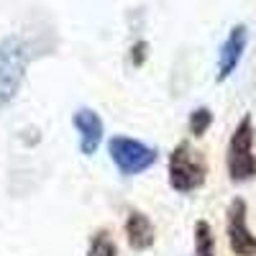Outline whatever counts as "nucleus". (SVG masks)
Instances as JSON below:
<instances>
[{
    "label": "nucleus",
    "mask_w": 256,
    "mask_h": 256,
    "mask_svg": "<svg viewBox=\"0 0 256 256\" xmlns=\"http://www.w3.org/2000/svg\"><path fill=\"white\" fill-rule=\"evenodd\" d=\"M31 56L34 49L24 36L10 34L0 38V110L16 100L31 64Z\"/></svg>",
    "instance_id": "nucleus-1"
},
{
    "label": "nucleus",
    "mask_w": 256,
    "mask_h": 256,
    "mask_svg": "<svg viewBox=\"0 0 256 256\" xmlns=\"http://www.w3.org/2000/svg\"><path fill=\"white\" fill-rule=\"evenodd\" d=\"M226 169L230 182L246 184L256 180V126L251 113H246L228 138L226 148Z\"/></svg>",
    "instance_id": "nucleus-2"
},
{
    "label": "nucleus",
    "mask_w": 256,
    "mask_h": 256,
    "mask_svg": "<svg viewBox=\"0 0 256 256\" xmlns=\"http://www.w3.org/2000/svg\"><path fill=\"white\" fill-rule=\"evenodd\" d=\"M166 177L169 187L180 195H190L198 192L208 182V159L200 148H195L190 141H180L172 154H169L166 164Z\"/></svg>",
    "instance_id": "nucleus-3"
},
{
    "label": "nucleus",
    "mask_w": 256,
    "mask_h": 256,
    "mask_svg": "<svg viewBox=\"0 0 256 256\" xmlns=\"http://www.w3.org/2000/svg\"><path fill=\"white\" fill-rule=\"evenodd\" d=\"M108 156L116 164V169L126 177H136L146 169H152L159 159L156 146H148L131 136H113L108 138Z\"/></svg>",
    "instance_id": "nucleus-4"
},
{
    "label": "nucleus",
    "mask_w": 256,
    "mask_h": 256,
    "mask_svg": "<svg viewBox=\"0 0 256 256\" xmlns=\"http://www.w3.org/2000/svg\"><path fill=\"white\" fill-rule=\"evenodd\" d=\"M226 236L236 256H256V233L248 228V205L244 198H233L226 210Z\"/></svg>",
    "instance_id": "nucleus-5"
},
{
    "label": "nucleus",
    "mask_w": 256,
    "mask_h": 256,
    "mask_svg": "<svg viewBox=\"0 0 256 256\" xmlns=\"http://www.w3.org/2000/svg\"><path fill=\"white\" fill-rule=\"evenodd\" d=\"M72 126H74L77 138H80V152L84 156H95L100 144H102V134H105L100 113L92 108H77L72 116Z\"/></svg>",
    "instance_id": "nucleus-6"
},
{
    "label": "nucleus",
    "mask_w": 256,
    "mask_h": 256,
    "mask_svg": "<svg viewBox=\"0 0 256 256\" xmlns=\"http://www.w3.org/2000/svg\"><path fill=\"white\" fill-rule=\"evenodd\" d=\"M246 44H248V28L244 24L233 26L220 46V54H218V82H226L236 67L241 64V56L246 52Z\"/></svg>",
    "instance_id": "nucleus-7"
},
{
    "label": "nucleus",
    "mask_w": 256,
    "mask_h": 256,
    "mask_svg": "<svg viewBox=\"0 0 256 256\" xmlns=\"http://www.w3.org/2000/svg\"><path fill=\"white\" fill-rule=\"evenodd\" d=\"M126 244L131 246V251H148L154 244H156V228L152 223V218L141 210H131L126 216Z\"/></svg>",
    "instance_id": "nucleus-8"
},
{
    "label": "nucleus",
    "mask_w": 256,
    "mask_h": 256,
    "mask_svg": "<svg viewBox=\"0 0 256 256\" xmlns=\"http://www.w3.org/2000/svg\"><path fill=\"white\" fill-rule=\"evenodd\" d=\"M192 238H195V256H218L216 246V233L208 220H198L192 228Z\"/></svg>",
    "instance_id": "nucleus-9"
},
{
    "label": "nucleus",
    "mask_w": 256,
    "mask_h": 256,
    "mask_svg": "<svg viewBox=\"0 0 256 256\" xmlns=\"http://www.w3.org/2000/svg\"><path fill=\"white\" fill-rule=\"evenodd\" d=\"M84 256H118V244L113 238V233L108 228H98L90 236L88 254Z\"/></svg>",
    "instance_id": "nucleus-10"
},
{
    "label": "nucleus",
    "mask_w": 256,
    "mask_h": 256,
    "mask_svg": "<svg viewBox=\"0 0 256 256\" xmlns=\"http://www.w3.org/2000/svg\"><path fill=\"white\" fill-rule=\"evenodd\" d=\"M210 126H212V110H210V108H205V105L195 108V110L190 113V118H187V128H190V134L195 136V138L205 136Z\"/></svg>",
    "instance_id": "nucleus-11"
},
{
    "label": "nucleus",
    "mask_w": 256,
    "mask_h": 256,
    "mask_svg": "<svg viewBox=\"0 0 256 256\" xmlns=\"http://www.w3.org/2000/svg\"><path fill=\"white\" fill-rule=\"evenodd\" d=\"M146 56H148V44L146 41H136V44L131 46V64L134 67H141V64L146 62Z\"/></svg>",
    "instance_id": "nucleus-12"
}]
</instances>
